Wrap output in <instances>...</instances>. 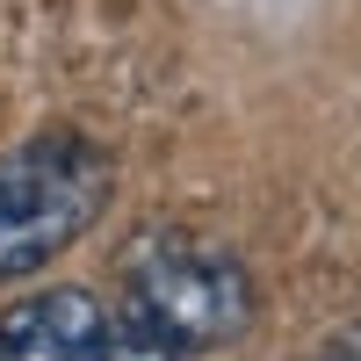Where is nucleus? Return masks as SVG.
Segmentation results:
<instances>
[{
    "label": "nucleus",
    "instance_id": "obj_1",
    "mask_svg": "<svg viewBox=\"0 0 361 361\" xmlns=\"http://www.w3.org/2000/svg\"><path fill=\"white\" fill-rule=\"evenodd\" d=\"M130 311H137V333L166 340L173 354L224 347L253 325V275L217 238L152 231L130 253Z\"/></svg>",
    "mask_w": 361,
    "mask_h": 361
},
{
    "label": "nucleus",
    "instance_id": "obj_2",
    "mask_svg": "<svg viewBox=\"0 0 361 361\" xmlns=\"http://www.w3.org/2000/svg\"><path fill=\"white\" fill-rule=\"evenodd\" d=\"M109 159L87 137H29L0 159V282L73 246L109 209Z\"/></svg>",
    "mask_w": 361,
    "mask_h": 361
},
{
    "label": "nucleus",
    "instance_id": "obj_3",
    "mask_svg": "<svg viewBox=\"0 0 361 361\" xmlns=\"http://www.w3.org/2000/svg\"><path fill=\"white\" fill-rule=\"evenodd\" d=\"M109 318L87 289H37L0 311V361H94Z\"/></svg>",
    "mask_w": 361,
    "mask_h": 361
},
{
    "label": "nucleus",
    "instance_id": "obj_4",
    "mask_svg": "<svg viewBox=\"0 0 361 361\" xmlns=\"http://www.w3.org/2000/svg\"><path fill=\"white\" fill-rule=\"evenodd\" d=\"M94 361H180V354H173L166 340H152V333H137V325H130V333H109Z\"/></svg>",
    "mask_w": 361,
    "mask_h": 361
}]
</instances>
